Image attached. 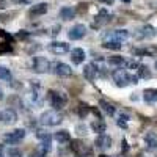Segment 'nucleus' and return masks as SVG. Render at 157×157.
Instances as JSON below:
<instances>
[{"instance_id": "nucleus-1", "label": "nucleus", "mask_w": 157, "mask_h": 157, "mask_svg": "<svg viewBox=\"0 0 157 157\" xmlns=\"http://www.w3.org/2000/svg\"><path fill=\"white\" fill-rule=\"evenodd\" d=\"M113 82L116 83V86H120V88H124V86H127L129 83L137 85V83H138V75L129 74V72L124 71V69H118V71L113 72Z\"/></svg>"}, {"instance_id": "nucleus-2", "label": "nucleus", "mask_w": 157, "mask_h": 157, "mask_svg": "<svg viewBox=\"0 0 157 157\" xmlns=\"http://www.w3.org/2000/svg\"><path fill=\"white\" fill-rule=\"evenodd\" d=\"M63 121L61 113H58V110H47L39 116V123L43 126H58Z\"/></svg>"}, {"instance_id": "nucleus-3", "label": "nucleus", "mask_w": 157, "mask_h": 157, "mask_svg": "<svg viewBox=\"0 0 157 157\" xmlns=\"http://www.w3.org/2000/svg\"><path fill=\"white\" fill-rule=\"evenodd\" d=\"M47 99L50 102V105L54 107V110H61L66 105V96L58 93V91H54V90L47 91Z\"/></svg>"}, {"instance_id": "nucleus-4", "label": "nucleus", "mask_w": 157, "mask_h": 157, "mask_svg": "<svg viewBox=\"0 0 157 157\" xmlns=\"http://www.w3.org/2000/svg\"><path fill=\"white\" fill-rule=\"evenodd\" d=\"M32 66H33V71L38 72V74H46V72L50 71V63L44 57H35Z\"/></svg>"}, {"instance_id": "nucleus-5", "label": "nucleus", "mask_w": 157, "mask_h": 157, "mask_svg": "<svg viewBox=\"0 0 157 157\" xmlns=\"http://www.w3.org/2000/svg\"><path fill=\"white\" fill-rule=\"evenodd\" d=\"M24 137H25V130L24 129H14L13 132L3 135V141L10 143V145H14V143H19Z\"/></svg>"}, {"instance_id": "nucleus-6", "label": "nucleus", "mask_w": 157, "mask_h": 157, "mask_svg": "<svg viewBox=\"0 0 157 157\" xmlns=\"http://www.w3.org/2000/svg\"><path fill=\"white\" fill-rule=\"evenodd\" d=\"M94 146L99 151H107L112 146V138L109 135H105V134H99L96 137V140H94Z\"/></svg>"}, {"instance_id": "nucleus-7", "label": "nucleus", "mask_w": 157, "mask_h": 157, "mask_svg": "<svg viewBox=\"0 0 157 157\" xmlns=\"http://www.w3.org/2000/svg\"><path fill=\"white\" fill-rule=\"evenodd\" d=\"M71 149H72V152H74L75 155H78V157H85V154L90 152V149L86 148V145H85L83 141H80V140H72Z\"/></svg>"}, {"instance_id": "nucleus-8", "label": "nucleus", "mask_w": 157, "mask_h": 157, "mask_svg": "<svg viewBox=\"0 0 157 157\" xmlns=\"http://www.w3.org/2000/svg\"><path fill=\"white\" fill-rule=\"evenodd\" d=\"M85 33H86V27H85V25L83 24H77V25H74V27L69 30L68 36H69V39L75 41V39H82L85 36Z\"/></svg>"}, {"instance_id": "nucleus-9", "label": "nucleus", "mask_w": 157, "mask_h": 157, "mask_svg": "<svg viewBox=\"0 0 157 157\" xmlns=\"http://www.w3.org/2000/svg\"><path fill=\"white\" fill-rule=\"evenodd\" d=\"M0 120H2L3 124H14L17 121V115L13 109H6L0 113Z\"/></svg>"}, {"instance_id": "nucleus-10", "label": "nucleus", "mask_w": 157, "mask_h": 157, "mask_svg": "<svg viewBox=\"0 0 157 157\" xmlns=\"http://www.w3.org/2000/svg\"><path fill=\"white\" fill-rule=\"evenodd\" d=\"M49 49H50L52 54L63 55V54H66V52H69V44L68 43H58V41H55V43H52L49 46Z\"/></svg>"}, {"instance_id": "nucleus-11", "label": "nucleus", "mask_w": 157, "mask_h": 157, "mask_svg": "<svg viewBox=\"0 0 157 157\" xmlns=\"http://www.w3.org/2000/svg\"><path fill=\"white\" fill-rule=\"evenodd\" d=\"M129 38V32L127 30H113L110 32L109 35H105V41H109V39H112V41H124V39Z\"/></svg>"}, {"instance_id": "nucleus-12", "label": "nucleus", "mask_w": 157, "mask_h": 157, "mask_svg": "<svg viewBox=\"0 0 157 157\" xmlns=\"http://www.w3.org/2000/svg\"><path fill=\"white\" fill-rule=\"evenodd\" d=\"M71 60L74 64H82L85 61V50L80 47H75L71 50Z\"/></svg>"}, {"instance_id": "nucleus-13", "label": "nucleus", "mask_w": 157, "mask_h": 157, "mask_svg": "<svg viewBox=\"0 0 157 157\" xmlns=\"http://www.w3.org/2000/svg\"><path fill=\"white\" fill-rule=\"evenodd\" d=\"M145 145L148 151H155L157 149V134L154 132H148L145 135Z\"/></svg>"}, {"instance_id": "nucleus-14", "label": "nucleus", "mask_w": 157, "mask_h": 157, "mask_svg": "<svg viewBox=\"0 0 157 157\" xmlns=\"http://www.w3.org/2000/svg\"><path fill=\"white\" fill-rule=\"evenodd\" d=\"M55 74L60 75V77H69L72 74V69L66 63H57L55 64Z\"/></svg>"}, {"instance_id": "nucleus-15", "label": "nucleus", "mask_w": 157, "mask_h": 157, "mask_svg": "<svg viewBox=\"0 0 157 157\" xmlns=\"http://www.w3.org/2000/svg\"><path fill=\"white\" fill-rule=\"evenodd\" d=\"M98 75V69L94 68V64H85L83 68V77L88 82H94V78Z\"/></svg>"}, {"instance_id": "nucleus-16", "label": "nucleus", "mask_w": 157, "mask_h": 157, "mask_svg": "<svg viewBox=\"0 0 157 157\" xmlns=\"http://www.w3.org/2000/svg\"><path fill=\"white\" fill-rule=\"evenodd\" d=\"M154 36H155V29L151 27V25H145L137 33V38H154Z\"/></svg>"}, {"instance_id": "nucleus-17", "label": "nucleus", "mask_w": 157, "mask_h": 157, "mask_svg": "<svg viewBox=\"0 0 157 157\" xmlns=\"http://www.w3.org/2000/svg\"><path fill=\"white\" fill-rule=\"evenodd\" d=\"M143 99H145L148 104H154L157 102V90L155 88H148L143 91Z\"/></svg>"}, {"instance_id": "nucleus-18", "label": "nucleus", "mask_w": 157, "mask_h": 157, "mask_svg": "<svg viewBox=\"0 0 157 157\" xmlns=\"http://www.w3.org/2000/svg\"><path fill=\"white\" fill-rule=\"evenodd\" d=\"M54 138L60 143V145H64V143H69L71 141V135L68 130H58V132L54 135Z\"/></svg>"}, {"instance_id": "nucleus-19", "label": "nucleus", "mask_w": 157, "mask_h": 157, "mask_svg": "<svg viewBox=\"0 0 157 157\" xmlns=\"http://www.w3.org/2000/svg\"><path fill=\"white\" fill-rule=\"evenodd\" d=\"M74 16H75V11H74L72 8H69V6H63V8L60 10V17H61L63 21H72Z\"/></svg>"}, {"instance_id": "nucleus-20", "label": "nucleus", "mask_w": 157, "mask_h": 157, "mask_svg": "<svg viewBox=\"0 0 157 157\" xmlns=\"http://www.w3.org/2000/svg\"><path fill=\"white\" fill-rule=\"evenodd\" d=\"M47 3H38V5H35L32 10H30V14L32 16H43V14H46L47 13Z\"/></svg>"}, {"instance_id": "nucleus-21", "label": "nucleus", "mask_w": 157, "mask_h": 157, "mask_svg": "<svg viewBox=\"0 0 157 157\" xmlns=\"http://www.w3.org/2000/svg\"><path fill=\"white\" fill-rule=\"evenodd\" d=\"M99 105H101V110L104 112V113H105V115H109V116H113L115 115V107L112 105V104L110 102H107V101H99Z\"/></svg>"}, {"instance_id": "nucleus-22", "label": "nucleus", "mask_w": 157, "mask_h": 157, "mask_svg": "<svg viewBox=\"0 0 157 157\" xmlns=\"http://www.w3.org/2000/svg\"><path fill=\"white\" fill-rule=\"evenodd\" d=\"M50 135L41 138V145H39V151H41V154H47L50 149H52V145H50Z\"/></svg>"}, {"instance_id": "nucleus-23", "label": "nucleus", "mask_w": 157, "mask_h": 157, "mask_svg": "<svg viewBox=\"0 0 157 157\" xmlns=\"http://www.w3.org/2000/svg\"><path fill=\"white\" fill-rule=\"evenodd\" d=\"M91 129H93V132H96V134H104L105 129H107V126H105V123H104L102 120H98V121L91 123Z\"/></svg>"}, {"instance_id": "nucleus-24", "label": "nucleus", "mask_w": 157, "mask_h": 157, "mask_svg": "<svg viewBox=\"0 0 157 157\" xmlns=\"http://www.w3.org/2000/svg\"><path fill=\"white\" fill-rule=\"evenodd\" d=\"M110 17H112V16L109 14L105 10H101V11H99V14H98L94 19H96V22H98L99 25H104V24H107V22L110 21Z\"/></svg>"}, {"instance_id": "nucleus-25", "label": "nucleus", "mask_w": 157, "mask_h": 157, "mask_svg": "<svg viewBox=\"0 0 157 157\" xmlns=\"http://www.w3.org/2000/svg\"><path fill=\"white\" fill-rule=\"evenodd\" d=\"M102 47L110 49V50H120L123 47V44H121V41H112V39H109V41H104Z\"/></svg>"}, {"instance_id": "nucleus-26", "label": "nucleus", "mask_w": 157, "mask_h": 157, "mask_svg": "<svg viewBox=\"0 0 157 157\" xmlns=\"http://www.w3.org/2000/svg\"><path fill=\"white\" fill-rule=\"evenodd\" d=\"M90 112H91V107L90 105H86V104H78L77 113H78V116H80V118H85Z\"/></svg>"}, {"instance_id": "nucleus-27", "label": "nucleus", "mask_w": 157, "mask_h": 157, "mask_svg": "<svg viewBox=\"0 0 157 157\" xmlns=\"http://www.w3.org/2000/svg\"><path fill=\"white\" fill-rule=\"evenodd\" d=\"M11 71L5 66H0V80H5V82H10L11 80Z\"/></svg>"}, {"instance_id": "nucleus-28", "label": "nucleus", "mask_w": 157, "mask_h": 157, "mask_svg": "<svg viewBox=\"0 0 157 157\" xmlns=\"http://www.w3.org/2000/svg\"><path fill=\"white\" fill-rule=\"evenodd\" d=\"M137 71H138V77H141V78H151V71H149L148 66H143V64H140Z\"/></svg>"}, {"instance_id": "nucleus-29", "label": "nucleus", "mask_w": 157, "mask_h": 157, "mask_svg": "<svg viewBox=\"0 0 157 157\" xmlns=\"http://www.w3.org/2000/svg\"><path fill=\"white\" fill-rule=\"evenodd\" d=\"M124 58L120 57V55H115V57H110L109 58V64H113V66H121V64H124Z\"/></svg>"}, {"instance_id": "nucleus-30", "label": "nucleus", "mask_w": 157, "mask_h": 157, "mask_svg": "<svg viewBox=\"0 0 157 157\" xmlns=\"http://www.w3.org/2000/svg\"><path fill=\"white\" fill-rule=\"evenodd\" d=\"M13 52V46L10 43H0V55L2 54H10Z\"/></svg>"}, {"instance_id": "nucleus-31", "label": "nucleus", "mask_w": 157, "mask_h": 157, "mask_svg": "<svg viewBox=\"0 0 157 157\" xmlns=\"http://www.w3.org/2000/svg\"><path fill=\"white\" fill-rule=\"evenodd\" d=\"M6 154H8V157H21L22 155V152L19 149H16V148H10L6 151Z\"/></svg>"}, {"instance_id": "nucleus-32", "label": "nucleus", "mask_w": 157, "mask_h": 157, "mask_svg": "<svg viewBox=\"0 0 157 157\" xmlns=\"http://www.w3.org/2000/svg\"><path fill=\"white\" fill-rule=\"evenodd\" d=\"M126 66H127L129 69H138V66H140V61H137V60L126 61Z\"/></svg>"}, {"instance_id": "nucleus-33", "label": "nucleus", "mask_w": 157, "mask_h": 157, "mask_svg": "<svg viewBox=\"0 0 157 157\" xmlns=\"http://www.w3.org/2000/svg\"><path fill=\"white\" fill-rule=\"evenodd\" d=\"M0 35H2V36H3L5 39H6L8 43H14V38H13V36H11L10 33H6L5 30H0Z\"/></svg>"}, {"instance_id": "nucleus-34", "label": "nucleus", "mask_w": 157, "mask_h": 157, "mask_svg": "<svg viewBox=\"0 0 157 157\" xmlns=\"http://www.w3.org/2000/svg\"><path fill=\"white\" fill-rule=\"evenodd\" d=\"M132 54L134 55H146V54H149V50H146V49H134Z\"/></svg>"}, {"instance_id": "nucleus-35", "label": "nucleus", "mask_w": 157, "mask_h": 157, "mask_svg": "<svg viewBox=\"0 0 157 157\" xmlns=\"http://www.w3.org/2000/svg\"><path fill=\"white\" fill-rule=\"evenodd\" d=\"M29 36V33L25 32V30H21V32H17V35H16V38H19V39H24V38H27Z\"/></svg>"}, {"instance_id": "nucleus-36", "label": "nucleus", "mask_w": 157, "mask_h": 157, "mask_svg": "<svg viewBox=\"0 0 157 157\" xmlns=\"http://www.w3.org/2000/svg\"><path fill=\"white\" fill-rule=\"evenodd\" d=\"M121 145H123V146H121V151H123V152L126 154V152L129 151V146H127V141H126V140H123V141H121Z\"/></svg>"}, {"instance_id": "nucleus-37", "label": "nucleus", "mask_w": 157, "mask_h": 157, "mask_svg": "<svg viewBox=\"0 0 157 157\" xmlns=\"http://www.w3.org/2000/svg\"><path fill=\"white\" fill-rule=\"evenodd\" d=\"M118 126H120V127H124V129H126V127H127V121H124L123 118H120V120H118Z\"/></svg>"}, {"instance_id": "nucleus-38", "label": "nucleus", "mask_w": 157, "mask_h": 157, "mask_svg": "<svg viewBox=\"0 0 157 157\" xmlns=\"http://www.w3.org/2000/svg\"><path fill=\"white\" fill-rule=\"evenodd\" d=\"M98 2H101V3H105V5H112L115 0H98Z\"/></svg>"}, {"instance_id": "nucleus-39", "label": "nucleus", "mask_w": 157, "mask_h": 157, "mask_svg": "<svg viewBox=\"0 0 157 157\" xmlns=\"http://www.w3.org/2000/svg\"><path fill=\"white\" fill-rule=\"evenodd\" d=\"M78 6H80V8H78V10H80V13H83V11H86V3H80V5H78Z\"/></svg>"}, {"instance_id": "nucleus-40", "label": "nucleus", "mask_w": 157, "mask_h": 157, "mask_svg": "<svg viewBox=\"0 0 157 157\" xmlns=\"http://www.w3.org/2000/svg\"><path fill=\"white\" fill-rule=\"evenodd\" d=\"M16 2H17V3H30L32 0H16Z\"/></svg>"}, {"instance_id": "nucleus-41", "label": "nucleus", "mask_w": 157, "mask_h": 157, "mask_svg": "<svg viewBox=\"0 0 157 157\" xmlns=\"http://www.w3.org/2000/svg\"><path fill=\"white\" fill-rule=\"evenodd\" d=\"M6 5V2H5V0H0V8H3Z\"/></svg>"}, {"instance_id": "nucleus-42", "label": "nucleus", "mask_w": 157, "mask_h": 157, "mask_svg": "<svg viewBox=\"0 0 157 157\" xmlns=\"http://www.w3.org/2000/svg\"><path fill=\"white\" fill-rule=\"evenodd\" d=\"M0 101H3V90L0 88Z\"/></svg>"}, {"instance_id": "nucleus-43", "label": "nucleus", "mask_w": 157, "mask_h": 157, "mask_svg": "<svg viewBox=\"0 0 157 157\" xmlns=\"http://www.w3.org/2000/svg\"><path fill=\"white\" fill-rule=\"evenodd\" d=\"M32 157H44V154H35V155H32Z\"/></svg>"}, {"instance_id": "nucleus-44", "label": "nucleus", "mask_w": 157, "mask_h": 157, "mask_svg": "<svg viewBox=\"0 0 157 157\" xmlns=\"http://www.w3.org/2000/svg\"><path fill=\"white\" fill-rule=\"evenodd\" d=\"M121 2H124V3H130V0H121Z\"/></svg>"}, {"instance_id": "nucleus-45", "label": "nucleus", "mask_w": 157, "mask_h": 157, "mask_svg": "<svg viewBox=\"0 0 157 157\" xmlns=\"http://www.w3.org/2000/svg\"><path fill=\"white\" fill-rule=\"evenodd\" d=\"M0 157H3V154H2V149H0Z\"/></svg>"}, {"instance_id": "nucleus-46", "label": "nucleus", "mask_w": 157, "mask_h": 157, "mask_svg": "<svg viewBox=\"0 0 157 157\" xmlns=\"http://www.w3.org/2000/svg\"><path fill=\"white\" fill-rule=\"evenodd\" d=\"M99 157H107V155H99Z\"/></svg>"}, {"instance_id": "nucleus-47", "label": "nucleus", "mask_w": 157, "mask_h": 157, "mask_svg": "<svg viewBox=\"0 0 157 157\" xmlns=\"http://www.w3.org/2000/svg\"><path fill=\"white\" fill-rule=\"evenodd\" d=\"M155 69H157V61H155Z\"/></svg>"}]
</instances>
